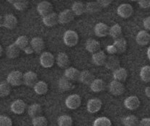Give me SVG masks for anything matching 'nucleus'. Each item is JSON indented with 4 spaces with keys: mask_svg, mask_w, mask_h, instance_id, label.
<instances>
[{
    "mask_svg": "<svg viewBox=\"0 0 150 126\" xmlns=\"http://www.w3.org/2000/svg\"><path fill=\"white\" fill-rule=\"evenodd\" d=\"M43 23L47 27H54L59 23V15L55 12L43 18Z\"/></svg>",
    "mask_w": 150,
    "mask_h": 126,
    "instance_id": "aec40b11",
    "label": "nucleus"
},
{
    "mask_svg": "<svg viewBox=\"0 0 150 126\" xmlns=\"http://www.w3.org/2000/svg\"><path fill=\"white\" fill-rule=\"evenodd\" d=\"M7 82L14 87L20 86L23 83V74L20 71H13L8 74Z\"/></svg>",
    "mask_w": 150,
    "mask_h": 126,
    "instance_id": "f03ea898",
    "label": "nucleus"
},
{
    "mask_svg": "<svg viewBox=\"0 0 150 126\" xmlns=\"http://www.w3.org/2000/svg\"><path fill=\"white\" fill-rule=\"evenodd\" d=\"M105 87V84L100 79H95V80L90 84V89L94 92L98 93L103 91Z\"/></svg>",
    "mask_w": 150,
    "mask_h": 126,
    "instance_id": "c756f323",
    "label": "nucleus"
},
{
    "mask_svg": "<svg viewBox=\"0 0 150 126\" xmlns=\"http://www.w3.org/2000/svg\"><path fill=\"white\" fill-rule=\"evenodd\" d=\"M32 123L33 126H47L48 125V120L45 117L40 115L33 118Z\"/></svg>",
    "mask_w": 150,
    "mask_h": 126,
    "instance_id": "a19ab883",
    "label": "nucleus"
},
{
    "mask_svg": "<svg viewBox=\"0 0 150 126\" xmlns=\"http://www.w3.org/2000/svg\"><path fill=\"white\" fill-rule=\"evenodd\" d=\"M122 122L125 126H138L139 124L138 118L133 115L125 117L122 120Z\"/></svg>",
    "mask_w": 150,
    "mask_h": 126,
    "instance_id": "72a5a7b5",
    "label": "nucleus"
},
{
    "mask_svg": "<svg viewBox=\"0 0 150 126\" xmlns=\"http://www.w3.org/2000/svg\"><path fill=\"white\" fill-rule=\"evenodd\" d=\"M37 10L38 12L39 15H41L42 17H46L49 14L52 13L54 10L52 4L48 1H43L39 3L37 7Z\"/></svg>",
    "mask_w": 150,
    "mask_h": 126,
    "instance_id": "39448f33",
    "label": "nucleus"
},
{
    "mask_svg": "<svg viewBox=\"0 0 150 126\" xmlns=\"http://www.w3.org/2000/svg\"><path fill=\"white\" fill-rule=\"evenodd\" d=\"M106 68L108 70H111V71H115V70L118 69L120 68V60L115 56H110L108 57L106 59L105 64Z\"/></svg>",
    "mask_w": 150,
    "mask_h": 126,
    "instance_id": "f8f14e48",
    "label": "nucleus"
},
{
    "mask_svg": "<svg viewBox=\"0 0 150 126\" xmlns=\"http://www.w3.org/2000/svg\"><path fill=\"white\" fill-rule=\"evenodd\" d=\"M85 48L87 51L94 54L95 53L100 51V43L99 41L95 40V39L90 38L86 42Z\"/></svg>",
    "mask_w": 150,
    "mask_h": 126,
    "instance_id": "6ab92c4d",
    "label": "nucleus"
},
{
    "mask_svg": "<svg viewBox=\"0 0 150 126\" xmlns=\"http://www.w3.org/2000/svg\"><path fill=\"white\" fill-rule=\"evenodd\" d=\"M98 2L99 3L101 7H108L110 5L112 1H110V0H99V1H98Z\"/></svg>",
    "mask_w": 150,
    "mask_h": 126,
    "instance_id": "c03bdc74",
    "label": "nucleus"
},
{
    "mask_svg": "<svg viewBox=\"0 0 150 126\" xmlns=\"http://www.w3.org/2000/svg\"><path fill=\"white\" fill-rule=\"evenodd\" d=\"M106 50H107L108 53L111 55H113V54H115L117 53V50L115 49V46L113 45H110V46H108L107 48H106Z\"/></svg>",
    "mask_w": 150,
    "mask_h": 126,
    "instance_id": "a18cd8bd",
    "label": "nucleus"
},
{
    "mask_svg": "<svg viewBox=\"0 0 150 126\" xmlns=\"http://www.w3.org/2000/svg\"><path fill=\"white\" fill-rule=\"evenodd\" d=\"M147 56H148V58L150 59V47L147 50Z\"/></svg>",
    "mask_w": 150,
    "mask_h": 126,
    "instance_id": "603ef678",
    "label": "nucleus"
},
{
    "mask_svg": "<svg viewBox=\"0 0 150 126\" xmlns=\"http://www.w3.org/2000/svg\"><path fill=\"white\" fill-rule=\"evenodd\" d=\"M63 40L66 46L69 47H73L78 43L79 35L76 32L69 30L66 31L65 33L64 34Z\"/></svg>",
    "mask_w": 150,
    "mask_h": 126,
    "instance_id": "f257e3e1",
    "label": "nucleus"
},
{
    "mask_svg": "<svg viewBox=\"0 0 150 126\" xmlns=\"http://www.w3.org/2000/svg\"><path fill=\"white\" fill-rule=\"evenodd\" d=\"M109 30L110 27L106 24L103 23H99L95 26V33L96 36L99 38H103L109 35Z\"/></svg>",
    "mask_w": 150,
    "mask_h": 126,
    "instance_id": "2eb2a0df",
    "label": "nucleus"
},
{
    "mask_svg": "<svg viewBox=\"0 0 150 126\" xmlns=\"http://www.w3.org/2000/svg\"><path fill=\"white\" fill-rule=\"evenodd\" d=\"M55 63V58L50 52H43L40 55V63L43 67L48 68L54 66Z\"/></svg>",
    "mask_w": 150,
    "mask_h": 126,
    "instance_id": "20e7f679",
    "label": "nucleus"
},
{
    "mask_svg": "<svg viewBox=\"0 0 150 126\" xmlns=\"http://www.w3.org/2000/svg\"><path fill=\"white\" fill-rule=\"evenodd\" d=\"M82 99L79 94H71L66 99V106L70 110H76L80 107Z\"/></svg>",
    "mask_w": 150,
    "mask_h": 126,
    "instance_id": "7ed1b4c3",
    "label": "nucleus"
},
{
    "mask_svg": "<svg viewBox=\"0 0 150 126\" xmlns=\"http://www.w3.org/2000/svg\"><path fill=\"white\" fill-rule=\"evenodd\" d=\"M112 76H113L114 80L123 82L126 80V79H127L128 72L124 68L120 67L118 68V69L115 70V71H113Z\"/></svg>",
    "mask_w": 150,
    "mask_h": 126,
    "instance_id": "393cba45",
    "label": "nucleus"
},
{
    "mask_svg": "<svg viewBox=\"0 0 150 126\" xmlns=\"http://www.w3.org/2000/svg\"><path fill=\"white\" fill-rule=\"evenodd\" d=\"M140 100L137 96H130L124 100V106L129 110H135L139 107Z\"/></svg>",
    "mask_w": 150,
    "mask_h": 126,
    "instance_id": "9b49d317",
    "label": "nucleus"
},
{
    "mask_svg": "<svg viewBox=\"0 0 150 126\" xmlns=\"http://www.w3.org/2000/svg\"><path fill=\"white\" fill-rule=\"evenodd\" d=\"M136 41L139 46H146L150 42V34L146 30H141L137 35Z\"/></svg>",
    "mask_w": 150,
    "mask_h": 126,
    "instance_id": "f3484780",
    "label": "nucleus"
},
{
    "mask_svg": "<svg viewBox=\"0 0 150 126\" xmlns=\"http://www.w3.org/2000/svg\"><path fill=\"white\" fill-rule=\"evenodd\" d=\"M139 126H150V118H143L139 122Z\"/></svg>",
    "mask_w": 150,
    "mask_h": 126,
    "instance_id": "49530a36",
    "label": "nucleus"
},
{
    "mask_svg": "<svg viewBox=\"0 0 150 126\" xmlns=\"http://www.w3.org/2000/svg\"><path fill=\"white\" fill-rule=\"evenodd\" d=\"M9 2L12 3L13 6L16 10L19 11H23L28 7V1L25 0H18V1H9Z\"/></svg>",
    "mask_w": 150,
    "mask_h": 126,
    "instance_id": "ea45409f",
    "label": "nucleus"
},
{
    "mask_svg": "<svg viewBox=\"0 0 150 126\" xmlns=\"http://www.w3.org/2000/svg\"><path fill=\"white\" fill-rule=\"evenodd\" d=\"M58 87L60 89V90L63 92L69 91L74 88V85H73L71 81L66 78L64 76L59 79V82H58Z\"/></svg>",
    "mask_w": 150,
    "mask_h": 126,
    "instance_id": "4be33fe9",
    "label": "nucleus"
},
{
    "mask_svg": "<svg viewBox=\"0 0 150 126\" xmlns=\"http://www.w3.org/2000/svg\"><path fill=\"white\" fill-rule=\"evenodd\" d=\"M34 91L37 94L39 95H43V94H46L48 92V84L43 81H38L35 86L33 87Z\"/></svg>",
    "mask_w": 150,
    "mask_h": 126,
    "instance_id": "7c9ffc66",
    "label": "nucleus"
},
{
    "mask_svg": "<svg viewBox=\"0 0 150 126\" xmlns=\"http://www.w3.org/2000/svg\"><path fill=\"white\" fill-rule=\"evenodd\" d=\"M26 109V104L22 99H18L13 102L11 105V110L17 115H21Z\"/></svg>",
    "mask_w": 150,
    "mask_h": 126,
    "instance_id": "dca6fc26",
    "label": "nucleus"
},
{
    "mask_svg": "<svg viewBox=\"0 0 150 126\" xmlns=\"http://www.w3.org/2000/svg\"><path fill=\"white\" fill-rule=\"evenodd\" d=\"M144 92L146 97L150 98V87H146V89H145L144 90Z\"/></svg>",
    "mask_w": 150,
    "mask_h": 126,
    "instance_id": "8fccbe9b",
    "label": "nucleus"
},
{
    "mask_svg": "<svg viewBox=\"0 0 150 126\" xmlns=\"http://www.w3.org/2000/svg\"><path fill=\"white\" fill-rule=\"evenodd\" d=\"M140 7L143 9H147L150 7V0H140L138 1Z\"/></svg>",
    "mask_w": 150,
    "mask_h": 126,
    "instance_id": "37998d69",
    "label": "nucleus"
},
{
    "mask_svg": "<svg viewBox=\"0 0 150 126\" xmlns=\"http://www.w3.org/2000/svg\"><path fill=\"white\" fill-rule=\"evenodd\" d=\"M144 26L146 30H150V16L146 18L144 20Z\"/></svg>",
    "mask_w": 150,
    "mask_h": 126,
    "instance_id": "de8ad7c7",
    "label": "nucleus"
},
{
    "mask_svg": "<svg viewBox=\"0 0 150 126\" xmlns=\"http://www.w3.org/2000/svg\"><path fill=\"white\" fill-rule=\"evenodd\" d=\"M71 11L74 15H82L84 12H86V5L82 1H76L73 4L71 7Z\"/></svg>",
    "mask_w": 150,
    "mask_h": 126,
    "instance_id": "cd10ccee",
    "label": "nucleus"
},
{
    "mask_svg": "<svg viewBox=\"0 0 150 126\" xmlns=\"http://www.w3.org/2000/svg\"><path fill=\"white\" fill-rule=\"evenodd\" d=\"M15 43L20 50L24 51V49L29 46V40L25 35H21V36L18 37Z\"/></svg>",
    "mask_w": 150,
    "mask_h": 126,
    "instance_id": "f704fd0d",
    "label": "nucleus"
},
{
    "mask_svg": "<svg viewBox=\"0 0 150 126\" xmlns=\"http://www.w3.org/2000/svg\"><path fill=\"white\" fill-rule=\"evenodd\" d=\"M102 107V101L98 98H93L90 99L87 102V110L90 113H96Z\"/></svg>",
    "mask_w": 150,
    "mask_h": 126,
    "instance_id": "6e6552de",
    "label": "nucleus"
},
{
    "mask_svg": "<svg viewBox=\"0 0 150 126\" xmlns=\"http://www.w3.org/2000/svg\"><path fill=\"white\" fill-rule=\"evenodd\" d=\"M38 82V76L33 71H28L23 74V83L26 86L33 87Z\"/></svg>",
    "mask_w": 150,
    "mask_h": 126,
    "instance_id": "9d476101",
    "label": "nucleus"
},
{
    "mask_svg": "<svg viewBox=\"0 0 150 126\" xmlns=\"http://www.w3.org/2000/svg\"><path fill=\"white\" fill-rule=\"evenodd\" d=\"M58 125L59 126H71L72 125V118L70 116L64 115L58 118Z\"/></svg>",
    "mask_w": 150,
    "mask_h": 126,
    "instance_id": "c9c22d12",
    "label": "nucleus"
},
{
    "mask_svg": "<svg viewBox=\"0 0 150 126\" xmlns=\"http://www.w3.org/2000/svg\"><path fill=\"white\" fill-rule=\"evenodd\" d=\"M3 26V18L1 15H0V27Z\"/></svg>",
    "mask_w": 150,
    "mask_h": 126,
    "instance_id": "3c124183",
    "label": "nucleus"
},
{
    "mask_svg": "<svg viewBox=\"0 0 150 126\" xmlns=\"http://www.w3.org/2000/svg\"><path fill=\"white\" fill-rule=\"evenodd\" d=\"M79 75H80V71L79 70L74 67H69L65 70L64 76L72 82V81L79 80Z\"/></svg>",
    "mask_w": 150,
    "mask_h": 126,
    "instance_id": "5701e85b",
    "label": "nucleus"
},
{
    "mask_svg": "<svg viewBox=\"0 0 150 126\" xmlns=\"http://www.w3.org/2000/svg\"><path fill=\"white\" fill-rule=\"evenodd\" d=\"M30 46L33 49L34 52L36 53H40L45 49V43L41 38L35 37L31 40Z\"/></svg>",
    "mask_w": 150,
    "mask_h": 126,
    "instance_id": "4468645a",
    "label": "nucleus"
},
{
    "mask_svg": "<svg viewBox=\"0 0 150 126\" xmlns=\"http://www.w3.org/2000/svg\"><path fill=\"white\" fill-rule=\"evenodd\" d=\"M109 35L112 37L114 40L122 38V29L120 25L115 24L110 27L109 30Z\"/></svg>",
    "mask_w": 150,
    "mask_h": 126,
    "instance_id": "2f4dec72",
    "label": "nucleus"
},
{
    "mask_svg": "<svg viewBox=\"0 0 150 126\" xmlns=\"http://www.w3.org/2000/svg\"><path fill=\"white\" fill-rule=\"evenodd\" d=\"M56 64L62 68H67L69 66L70 61L68 55L66 53L61 52L56 57Z\"/></svg>",
    "mask_w": 150,
    "mask_h": 126,
    "instance_id": "a211bd4d",
    "label": "nucleus"
},
{
    "mask_svg": "<svg viewBox=\"0 0 150 126\" xmlns=\"http://www.w3.org/2000/svg\"><path fill=\"white\" fill-rule=\"evenodd\" d=\"M17 25H18V20L15 15L9 14L3 18V26L6 28L13 30L16 27Z\"/></svg>",
    "mask_w": 150,
    "mask_h": 126,
    "instance_id": "ddd939ff",
    "label": "nucleus"
},
{
    "mask_svg": "<svg viewBox=\"0 0 150 126\" xmlns=\"http://www.w3.org/2000/svg\"><path fill=\"white\" fill-rule=\"evenodd\" d=\"M0 126H12V120L7 116L0 115Z\"/></svg>",
    "mask_w": 150,
    "mask_h": 126,
    "instance_id": "79ce46f5",
    "label": "nucleus"
},
{
    "mask_svg": "<svg viewBox=\"0 0 150 126\" xmlns=\"http://www.w3.org/2000/svg\"><path fill=\"white\" fill-rule=\"evenodd\" d=\"M112 45L115 46L117 50V53H123L127 49V42L123 38L115 40Z\"/></svg>",
    "mask_w": 150,
    "mask_h": 126,
    "instance_id": "c85d7f7f",
    "label": "nucleus"
},
{
    "mask_svg": "<svg viewBox=\"0 0 150 126\" xmlns=\"http://www.w3.org/2000/svg\"><path fill=\"white\" fill-rule=\"evenodd\" d=\"M79 80L82 84L90 85L92 84V82L95 80V77H94V75L90 71L85 70V71L80 72Z\"/></svg>",
    "mask_w": 150,
    "mask_h": 126,
    "instance_id": "b1692460",
    "label": "nucleus"
},
{
    "mask_svg": "<svg viewBox=\"0 0 150 126\" xmlns=\"http://www.w3.org/2000/svg\"><path fill=\"white\" fill-rule=\"evenodd\" d=\"M140 77L143 82H150V66H145L141 69Z\"/></svg>",
    "mask_w": 150,
    "mask_h": 126,
    "instance_id": "4c0bfd02",
    "label": "nucleus"
},
{
    "mask_svg": "<svg viewBox=\"0 0 150 126\" xmlns=\"http://www.w3.org/2000/svg\"><path fill=\"white\" fill-rule=\"evenodd\" d=\"M6 53H7V57L9 58H16L20 56V49H19L15 43H12L7 47Z\"/></svg>",
    "mask_w": 150,
    "mask_h": 126,
    "instance_id": "bb28decb",
    "label": "nucleus"
},
{
    "mask_svg": "<svg viewBox=\"0 0 150 126\" xmlns=\"http://www.w3.org/2000/svg\"><path fill=\"white\" fill-rule=\"evenodd\" d=\"M42 107L39 104L35 103L31 105L30 106L28 107V113L30 117H31L32 118H35L36 117L40 116V115L42 114Z\"/></svg>",
    "mask_w": 150,
    "mask_h": 126,
    "instance_id": "a878e982",
    "label": "nucleus"
},
{
    "mask_svg": "<svg viewBox=\"0 0 150 126\" xmlns=\"http://www.w3.org/2000/svg\"><path fill=\"white\" fill-rule=\"evenodd\" d=\"M86 5V12H88V13L93 14V13H96V12H100L102 7H100V5L99 4V3L97 1H89Z\"/></svg>",
    "mask_w": 150,
    "mask_h": 126,
    "instance_id": "473e14b6",
    "label": "nucleus"
},
{
    "mask_svg": "<svg viewBox=\"0 0 150 126\" xmlns=\"http://www.w3.org/2000/svg\"><path fill=\"white\" fill-rule=\"evenodd\" d=\"M111 121L106 117H100L94 121L93 126H111Z\"/></svg>",
    "mask_w": 150,
    "mask_h": 126,
    "instance_id": "58836bf2",
    "label": "nucleus"
},
{
    "mask_svg": "<svg viewBox=\"0 0 150 126\" xmlns=\"http://www.w3.org/2000/svg\"><path fill=\"white\" fill-rule=\"evenodd\" d=\"M109 91L113 95L119 96L124 93L125 87L122 82L113 80L109 84Z\"/></svg>",
    "mask_w": 150,
    "mask_h": 126,
    "instance_id": "423d86ee",
    "label": "nucleus"
},
{
    "mask_svg": "<svg viewBox=\"0 0 150 126\" xmlns=\"http://www.w3.org/2000/svg\"><path fill=\"white\" fill-rule=\"evenodd\" d=\"M24 51L26 54H32L34 52L33 49H32V47L30 46H28L27 48H25L24 49Z\"/></svg>",
    "mask_w": 150,
    "mask_h": 126,
    "instance_id": "09e8293b",
    "label": "nucleus"
},
{
    "mask_svg": "<svg viewBox=\"0 0 150 126\" xmlns=\"http://www.w3.org/2000/svg\"><path fill=\"white\" fill-rule=\"evenodd\" d=\"M2 53H3V49H2V47H1V45H0V56H1L2 55Z\"/></svg>",
    "mask_w": 150,
    "mask_h": 126,
    "instance_id": "864d4df0",
    "label": "nucleus"
},
{
    "mask_svg": "<svg viewBox=\"0 0 150 126\" xmlns=\"http://www.w3.org/2000/svg\"><path fill=\"white\" fill-rule=\"evenodd\" d=\"M74 14L71 10L67 9L60 12L59 15V23L62 24H67L71 23L74 19Z\"/></svg>",
    "mask_w": 150,
    "mask_h": 126,
    "instance_id": "1a4fd4ad",
    "label": "nucleus"
},
{
    "mask_svg": "<svg viewBox=\"0 0 150 126\" xmlns=\"http://www.w3.org/2000/svg\"><path fill=\"white\" fill-rule=\"evenodd\" d=\"M11 87L8 82H1L0 84V97H4L10 94Z\"/></svg>",
    "mask_w": 150,
    "mask_h": 126,
    "instance_id": "e433bc0d",
    "label": "nucleus"
},
{
    "mask_svg": "<svg viewBox=\"0 0 150 126\" xmlns=\"http://www.w3.org/2000/svg\"><path fill=\"white\" fill-rule=\"evenodd\" d=\"M106 59H107V56L103 51H100L95 53L93 54V56H92V60H93V63L96 66H99L105 64Z\"/></svg>",
    "mask_w": 150,
    "mask_h": 126,
    "instance_id": "412c9836",
    "label": "nucleus"
},
{
    "mask_svg": "<svg viewBox=\"0 0 150 126\" xmlns=\"http://www.w3.org/2000/svg\"><path fill=\"white\" fill-rule=\"evenodd\" d=\"M134 9L129 4H122L117 9V13L122 18H129L132 15Z\"/></svg>",
    "mask_w": 150,
    "mask_h": 126,
    "instance_id": "0eeeda50",
    "label": "nucleus"
}]
</instances>
